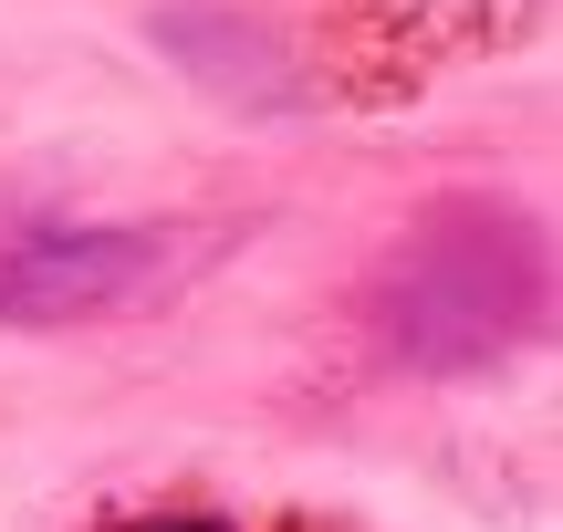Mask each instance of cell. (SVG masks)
I'll return each instance as SVG.
<instances>
[{
    "label": "cell",
    "mask_w": 563,
    "mask_h": 532,
    "mask_svg": "<svg viewBox=\"0 0 563 532\" xmlns=\"http://www.w3.org/2000/svg\"><path fill=\"white\" fill-rule=\"evenodd\" d=\"M167 282V241L146 220H63L0 199V324H95Z\"/></svg>",
    "instance_id": "6da1fadb"
},
{
    "label": "cell",
    "mask_w": 563,
    "mask_h": 532,
    "mask_svg": "<svg viewBox=\"0 0 563 532\" xmlns=\"http://www.w3.org/2000/svg\"><path fill=\"white\" fill-rule=\"evenodd\" d=\"M84 532H323L302 512H230V501H157V512H115V522H84Z\"/></svg>",
    "instance_id": "7a4b0ae2"
}]
</instances>
